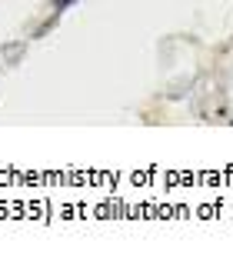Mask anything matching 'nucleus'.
<instances>
[{
    "instance_id": "f257e3e1",
    "label": "nucleus",
    "mask_w": 233,
    "mask_h": 260,
    "mask_svg": "<svg viewBox=\"0 0 233 260\" xmlns=\"http://www.w3.org/2000/svg\"><path fill=\"white\" fill-rule=\"evenodd\" d=\"M67 4H74V0H57V7H67Z\"/></svg>"
}]
</instances>
